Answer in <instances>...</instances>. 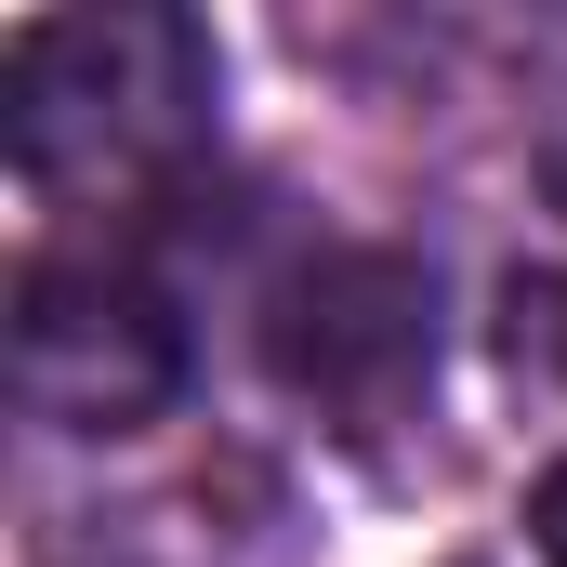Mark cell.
Here are the masks:
<instances>
[{
    "mask_svg": "<svg viewBox=\"0 0 567 567\" xmlns=\"http://www.w3.org/2000/svg\"><path fill=\"white\" fill-rule=\"evenodd\" d=\"M225 53L198 13L106 0V13H27L0 53V133L27 185H158L212 145Z\"/></svg>",
    "mask_w": 567,
    "mask_h": 567,
    "instance_id": "cell-1",
    "label": "cell"
},
{
    "mask_svg": "<svg viewBox=\"0 0 567 567\" xmlns=\"http://www.w3.org/2000/svg\"><path fill=\"white\" fill-rule=\"evenodd\" d=\"M185 303L133 251H40L13 290V396L53 435H145L185 410Z\"/></svg>",
    "mask_w": 567,
    "mask_h": 567,
    "instance_id": "cell-2",
    "label": "cell"
},
{
    "mask_svg": "<svg viewBox=\"0 0 567 567\" xmlns=\"http://www.w3.org/2000/svg\"><path fill=\"white\" fill-rule=\"evenodd\" d=\"M265 357H278L290 396H317L343 423H383V410H410L435 383V278L410 251L317 238L265 290Z\"/></svg>",
    "mask_w": 567,
    "mask_h": 567,
    "instance_id": "cell-3",
    "label": "cell"
},
{
    "mask_svg": "<svg viewBox=\"0 0 567 567\" xmlns=\"http://www.w3.org/2000/svg\"><path fill=\"white\" fill-rule=\"evenodd\" d=\"M528 555H542V567H567V462L528 488Z\"/></svg>",
    "mask_w": 567,
    "mask_h": 567,
    "instance_id": "cell-4",
    "label": "cell"
}]
</instances>
